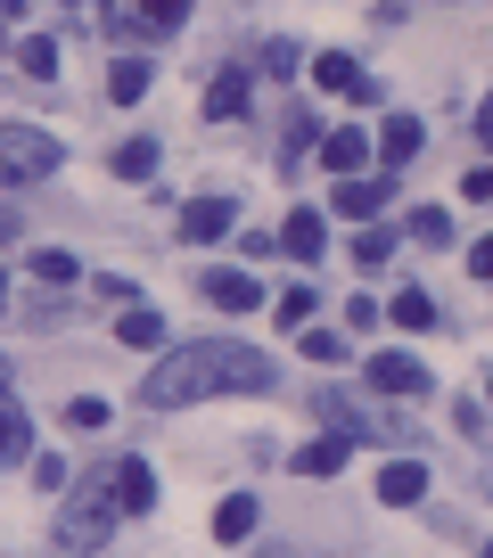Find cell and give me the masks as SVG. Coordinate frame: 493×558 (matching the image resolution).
<instances>
[{"label": "cell", "mask_w": 493, "mask_h": 558, "mask_svg": "<svg viewBox=\"0 0 493 558\" xmlns=\"http://www.w3.org/2000/svg\"><path fill=\"white\" fill-rule=\"evenodd\" d=\"M206 116H214V123L246 116V74H214V90H206Z\"/></svg>", "instance_id": "cell-18"}, {"label": "cell", "mask_w": 493, "mask_h": 558, "mask_svg": "<svg viewBox=\"0 0 493 558\" xmlns=\"http://www.w3.org/2000/svg\"><path fill=\"white\" fill-rule=\"evenodd\" d=\"M420 493H428V469H420V460H387V469H378V501H387V509H411Z\"/></svg>", "instance_id": "cell-10"}, {"label": "cell", "mask_w": 493, "mask_h": 558, "mask_svg": "<svg viewBox=\"0 0 493 558\" xmlns=\"http://www.w3.org/2000/svg\"><path fill=\"white\" fill-rule=\"evenodd\" d=\"M0 296H9V279H0Z\"/></svg>", "instance_id": "cell-39"}, {"label": "cell", "mask_w": 493, "mask_h": 558, "mask_svg": "<svg viewBox=\"0 0 493 558\" xmlns=\"http://www.w3.org/2000/svg\"><path fill=\"white\" fill-rule=\"evenodd\" d=\"M107 99H116V107L148 99V58H116V66H107Z\"/></svg>", "instance_id": "cell-15"}, {"label": "cell", "mask_w": 493, "mask_h": 558, "mask_svg": "<svg viewBox=\"0 0 493 558\" xmlns=\"http://www.w3.org/2000/svg\"><path fill=\"white\" fill-rule=\"evenodd\" d=\"M469 197H477V206H493V165H485V173H469Z\"/></svg>", "instance_id": "cell-33"}, {"label": "cell", "mask_w": 493, "mask_h": 558, "mask_svg": "<svg viewBox=\"0 0 493 558\" xmlns=\"http://www.w3.org/2000/svg\"><path fill=\"white\" fill-rule=\"evenodd\" d=\"M346 460H353V436H313V444L297 452V476H337Z\"/></svg>", "instance_id": "cell-12"}, {"label": "cell", "mask_w": 493, "mask_h": 558, "mask_svg": "<svg viewBox=\"0 0 493 558\" xmlns=\"http://www.w3.org/2000/svg\"><path fill=\"white\" fill-rule=\"evenodd\" d=\"M469 271H477V279H493V239H477V246H469Z\"/></svg>", "instance_id": "cell-32"}, {"label": "cell", "mask_w": 493, "mask_h": 558, "mask_svg": "<svg viewBox=\"0 0 493 558\" xmlns=\"http://www.w3.org/2000/svg\"><path fill=\"white\" fill-rule=\"evenodd\" d=\"M477 140H485V148H493V99L477 107Z\"/></svg>", "instance_id": "cell-34"}, {"label": "cell", "mask_w": 493, "mask_h": 558, "mask_svg": "<svg viewBox=\"0 0 493 558\" xmlns=\"http://www.w3.org/2000/svg\"><path fill=\"white\" fill-rule=\"evenodd\" d=\"M223 230H239V197H190L181 206V239L190 246H214Z\"/></svg>", "instance_id": "cell-3"}, {"label": "cell", "mask_w": 493, "mask_h": 558, "mask_svg": "<svg viewBox=\"0 0 493 558\" xmlns=\"http://www.w3.org/2000/svg\"><path fill=\"white\" fill-rule=\"evenodd\" d=\"M420 140H428L420 116H387V123H378V165H411V157H420Z\"/></svg>", "instance_id": "cell-9"}, {"label": "cell", "mask_w": 493, "mask_h": 558, "mask_svg": "<svg viewBox=\"0 0 493 558\" xmlns=\"http://www.w3.org/2000/svg\"><path fill=\"white\" fill-rule=\"evenodd\" d=\"M370 386H378V395H420L428 369L411 362V353H378V362H370Z\"/></svg>", "instance_id": "cell-11"}, {"label": "cell", "mask_w": 493, "mask_h": 558, "mask_svg": "<svg viewBox=\"0 0 493 558\" xmlns=\"http://www.w3.org/2000/svg\"><path fill=\"white\" fill-rule=\"evenodd\" d=\"M411 239L444 246V239H453V214H444V206H420V214H411Z\"/></svg>", "instance_id": "cell-26"}, {"label": "cell", "mask_w": 493, "mask_h": 558, "mask_svg": "<svg viewBox=\"0 0 493 558\" xmlns=\"http://www.w3.org/2000/svg\"><path fill=\"white\" fill-rule=\"evenodd\" d=\"M107 501L132 509V518H141V509H157V469H148V460H123L116 485H107Z\"/></svg>", "instance_id": "cell-7"}, {"label": "cell", "mask_w": 493, "mask_h": 558, "mask_svg": "<svg viewBox=\"0 0 493 558\" xmlns=\"http://www.w3.org/2000/svg\"><path fill=\"white\" fill-rule=\"evenodd\" d=\"M25 444H34V436H25V418H17V402L0 395V460H17Z\"/></svg>", "instance_id": "cell-24"}, {"label": "cell", "mask_w": 493, "mask_h": 558, "mask_svg": "<svg viewBox=\"0 0 493 558\" xmlns=\"http://www.w3.org/2000/svg\"><path fill=\"white\" fill-rule=\"evenodd\" d=\"M387 197H395V173H370V181H362V173H337V197H329V206L353 214V222H370Z\"/></svg>", "instance_id": "cell-5"}, {"label": "cell", "mask_w": 493, "mask_h": 558, "mask_svg": "<svg viewBox=\"0 0 493 558\" xmlns=\"http://www.w3.org/2000/svg\"><path fill=\"white\" fill-rule=\"evenodd\" d=\"M116 337H123V345H132V353H148V345H165V313H157V304H132V313H123V320H116Z\"/></svg>", "instance_id": "cell-14"}, {"label": "cell", "mask_w": 493, "mask_h": 558, "mask_svg": "<svg viewBox=\"0 0 493 558\" xmlns=\"http://www.w3.org/2000/svg\"><path fill=\"white\" fill-rule=\"evenodd\" d=\"M280 246H288V255H297V263H313L321 246H329V239H321V214H313V206H297V214H288V222H280Z\"/></svg>", "instance_id": "cell-13"}, {"label": "cell", "mask_w": 493, "mask_h": 558, "mask_svg": "<svg viewBox=\"0 0 493 558\" xmlns=\"http://www.w3.org/2000/svg\"><path fill=\"white\" fill-rule=\"evenodd\" d=\"M107 17H116L123 34H165V25L190 17V0H107Z\"/></svg>", "instance_id": "cell-4"}, {"label": "cell", "mask_w": 493, "mask_h": 558, "mask_svg": "<svg viewBox=\"0 0 493 558\" xmlns=\"http://www.w3.org/2000/svg\"><path fill=\"white\" fill-rule=\"evenodd\" d=\"M485 402H493V378H485Z\"/></svg>", "instance_id": "cell-38"}, {"label": "cell", "mask_w": 493, "mask_h": 558, "mask_svg": "<svg viewBox=\"0 0 493 558\" xmlns=\"http://www.w3.org/2000/svg\"><path fill=\"white\" fill-rule=\"evenodd\" d=\"M313 83H321V90H362V66H353V50H321V58H313Z\"/></svg>", "instance_id": "cell-16"}, {"label": "cell", "mask_w": 493, "mask_h": 558, "mask_svg": "<svg viewBox=\"0 0 493 558\" xmlns=\"http://www.w3.org/2000/svg\"><path fill=\"white\" fill-rule=\"evenodd\" d=\"M214 534H223V542H246V534H255V501H239V493H230V501L214 509Z\"/></svg>", "instance_id": "cell-20"}, {"label": "cell", "mask_w": 493, "mask_h": 558, "mask_svg": "<svg viewBox=\"0 0 493 558\" xmlns=\"http://www.w3.org/2000/svg\"><path fill=\"white\" fill-rule=\"evenodd\" d=\"M17 66L34 74V83H50V74H58V41H41V34H34V41H17Z\"/></svg>", "instance_id": "cell-23"}, {"label": "cell", "mask_w": 493, "mask_h": 558, "mask_svg": "<svg viewBox=\"0 0 493 558\" xmlns=\"http://www.w3.org/2000/svg\"><path fill=\"white\" fill-rule=\"evenodd\" d=\"M304 353H313V362H337V353H346V345H337L329 329H304Z\"/></svg>", "instance_id": "cell-31"}, {"label": "cell", "mask_w": 493, "mask_h": 558, "mask_svg": "<svg viewBox=\"0 0 493 558\" xmlns=\"http://www.w3.org/2000/svg\"><path fill=\"white\" fill-rule=\"evenodd\" d=\"M362 157H370L362 132H329V140H321V165H329V173H362Z\"/></svg>", "instance_id": "cell-17"}, {"label": "cell", "mask_w": 493, "mask_h": 558, "mask_svg": "<svg viewBox=\"0 0 493 558\" xmlns=\"http://www.w3.org/2000/svg\"><path fill=\"white\" fill-rule=\"evenodd\" d=\"M34 485H41V493H58V485H67V460L41 452V460H34Z\"/></svg>", "instance_id": "cell-30"}, {"label": "cell", "mask_w": 493, "mask_h": 558, "mask_svg": "<svg viewBox=\"0 0 493 558\" xmlns=\"http://www.w3.org/2000/svg\"><path fill=\"white\" fill-rule=\"evenodd\" d=\"M67 427H107V395H74L67 402Z\"/></svg>", "instance_id": "cell-28"}, {"label": "cell", "mask_w": 493, "mask_h": 558, "mask_svg": "<svg viewBox=\"0 0 493 558\" xmlns=\"http://www.w3.org/2000/svg\"><path fill=\"white\" fill-rule=\"evenodd\" d=\"M67 165V148H58L50 132H34V123H0V190H17V181H41Z\"/></svg>", "instance_id": "cell-2"}, {"label": "cell", "mask_w": 493, "mask_h": 558, "mask_svg": "<svg viewBox=\"0 0 493 558\" xmlns=\"http://www.w3.org/2000/svg\"><path fill=\"white\" fill-rule=\"evenodd\" d=\"M0 239H25V222H17V214H9V206H0Z\"/></svg>", "instance_id": "cell-35"}, {"label": "cell", "mask_w": 493, "mask_h": 558, "mask_svg": "<svg viewBox=\"0 0 493 558\" xmlns=\"http://www.w3.org/2000/svg\"><path fill=\"white\" fill-rule=\"evenodd\" d=\"M0 395H9V362H0Z\"/></svg>", "instance_id": "cell-37"}, {"label": "cell", "mask_w": 493, "mask_h": 558, "mask_svg": "<svg viewBox=\"0 0 493 558\" xmlns=\"http://www.w3.org/2000/svg\"><path fill=\"white\" fill-rule=\"evenodd\" d=\"M206 395H272V362L255 345L206 337V345H173L141 386L148 411H181V402H206Z\"/></svg>", "instance_id": "cell-1"}, {"label": "cell", "mask_w": 493, "mask_h": 558, "mask_svg": "<svg viewBox=\"0 0 493 558\" xmlns=\"http://www.w3.org/2000/svg\"><path fill=\"white\" fill-rule=\"evenodd\" d=\"M107 534H116V518L99 509V493H83V501H74L67 518H58V542H67V550H99Z\"/></svg>", "instance_id": "cell-6"}, {"label": "cell", "mask_w": 493, "mask_h": 558, "mask_svg": "<svg viewBox=\"0 0 493 558\" xmlns=\"http://www.w3.org/2000/svg\"><path fill=\"white\" fill-rule=\"evenodd\" d=\"M34 279H50V288H67V279H74V255H67V246H41V255H34Z\"/></svg>", "instance_id": "cell-27"}, {"label": "cell", "mask_w": 493, "mask_h": 558, "mask_svg": "<svg viewBox=\"0 0 493 558\" xmlns=\"http://www.w3.org/2000/svg\"><path fill=\"white\" fill-rule=\"evenodd\" d=\"M304 148H321V123H313V116L288 123V157H304Z\"/></svg>", "instance_id": "cell-29"}, {"label": "cell", "mask_w": 493, "mask_h": 558, "mask_svg": "<svg viewBox=\"0 0 493 558\" xmlns=\"http://www.w3.org/2000/svg\"><path fill=\"white\" fill-rule=\"evenodd\" d=\"M157 157H165L157 140H123V148H116V173L123 181H148V173H157Z\"/></svg>", "instance_id": "cell-19"}, {"label": "cell", "mask_w": 493, "mask_h": 558, "mask_svg": "<svg viewBox=\"0 0 493 558\" xmlns=\"http://www.w3.org/2000/svg\"><path fill=\"white\" fill-rule=\"evenodd\" d=\"M387 255H395V239H387V230H362V239H353V271H378Z\"/></svg>", "instance_id": "cell-25"}, {"label": "cell", "mask_w": 493, "mask_h": 558, "mask_svg": "<svg viewBox=\"0 0 493 558\" xmlns=\"http://www.w3.org/2000/svg\"><path fill=\"white\" fill-rule=\"evenodd\" d=\"M0 9H9V17H17V9H25V0H0Z\"/></svg>", "instance_id": "cell-36"}, {"label": "cell", "mask_w": 493, "mask_h": 558, "mask_svg": "<svg viewBox=\"0 0 493 558\" xmlns=\"http://www.w3.org/2000/svg\"><path fill=\"white\" fill-rule=\"evenodd\" d=\"M313 304H321V296H313V288H288V296H280V304H272V320H280V329H288V337H297V329H304V320H313Z\"/></svg>", "instance_id": "cell-22"}, {"label": "cell", "mask_w": 493, "mask_h": 558, "mask_svg": "<svg viewBox=\"0 0 493 558\" xmlns=\"http://www.w3.org/2000/svg\"><path fill=\"white\" fill-rule=\"evenodd\" d=\"M395 329H436V304H428V288H404V296H395Z\"/></svg>", "instance_id": "cell-21"}, {"label": "cell", "mask_w": 493, "mask_h": 558, "mask_svg": "<svg viewBox=\"0 0 493 558\" xmlns=\"http://www.w3.org/2000/svg\"><path fill=\"white\" fill-rule=\"evenodd\" d=\"M197 288H206V304H223V313H255V304H264V288L246 271H206Z\"/></svg>", "instance_id": "cell-8"}]
</instances>
